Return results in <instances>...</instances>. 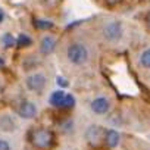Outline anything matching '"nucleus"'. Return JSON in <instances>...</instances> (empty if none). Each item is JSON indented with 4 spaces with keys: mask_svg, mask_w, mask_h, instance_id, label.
<instances>
[{
    "mask_svg": "<svg viewBox=\"0 0 150 150\" xmlns=\"http://www.w3.org/2000/svg\"><path fill=\"white\" fill-rule=\"evenodd\" d=\"M31 141L38 149H49L53 144V134L44 128L34 129L31 134Z\"/></svg>",
    "mask_w": 150,
    "mask_h": 150,
    "instance_id": "nucleus-2",
    "label": "nucleus"
},
{
    "mask_svg": "<svg viewBox=\"0 0 150 150\" xmlns=\"http://www.w3.org/2000/svg\"><path fill=\"white\" fill-rule=\"evenodd\" d=\"M54 47H56V40H54L53 37H50V35L43 37L41 44H40V49H41V52H43L44 54L52 53V52L54 50Z\"/></svg>",
    "mask_w": 150,
    "mask_h": 150,
    "instance_id": "nucleus-8",
    "label": "nucleus"
},
{
    "mask_svg": "<svg viewBox=\"0 0 150 150\" xmlns=\"http://www.w3.org/2000/svg\"><path fill=\"white\" fill-rule=\"evenodd\" d=\"M103 35L106 40L109 41H116L122 37V25L121 22L118 21H113V22H109L105 28H103Z\"/></svg>",
    "mask_w": 150,
    "mask_h": 150,
    "instance_id": "nucleus-3",
    "label": "nucleus"
},
{
    "mask_svg": "<svg viewBox=\"0 0 150 150\" xmlns=\"http://www.w3.org/2000/svg\"><path fill=\"white\" fill-rule=\"evenodd\" d=\"M140 63L141 66L144 68H150V49L149 50H144L140 56Z\"/></svg>",
    "mask_w": 150,
    "mask_h": 150,
    "instance_id": "nucleus-13",
    "label": "nucleus"
},
{
    "mask_svg": "<svg viewBox=\"0 0 150 150\" xmlns=\"http://www.w3.org/2000/svg\"><path fill=\"white\" fill-rule=\"evenodd\" d=\"M57 84H59L60 87H66V86H68V81L63 80L62 77H59V78H57Z\"/></svg>",
    "mask_w": 150,
    "mask_h": 150,
    "instance_id": "nucleus-18",
    "label": "nucleus"
},
{
    "mask_svg": "<svg viewBox=\"0 0 150 150\" xmlns=\"http://www.w3.org/2000/svg\"><path fill=\"white\" fill-rule=\"evenodd\" d=\"M90 108H91V110H93L94 113H97V115H105V113L109 112L110 103H109V100H108L106 97H97V99H94V100L91 102Z\"/></svg>",
    "mask_w": 150,
    "mask_h": 150,
    "instance_id": "nucleus-7",
    "label": "nucleus"
},
{
    "mask_svg": "<svg viewBox=\"0 0 150 150\" xmlns=\"http://www.w3.org/2000/svg\"><path fill=\"white\" fill-rule=\"evenodd\" d=\"M16 113L21 116V118H25V119H31L37 115V108L34 103L31 102H21L16 108Z\"/></svg>",
    "mask_w": 150,
    "mask_h": 150,
    "instance_id": "nucleus-5",
    "label": "nucleus"
},
{
    "mask_svg": "<svg viewBox=\"0 0 150 150\" xmlns=\"http://www.w3.org/2000/svg\"><path fill=\"white\" fill-rule=\"evenodd\" d=\"M68 60L74 65H83L88 59V50L83 43H74L66 50Z\"/></svg>",
    "mask_w": 150,
    "mask_h": 150,
    "instance_id": "nucleus-1",
    "label": "nucleus"
},
{
    "mask_svg": "<svg viewBox=\"0 0 150 150\" xmlns=\"http://www.w3.org/2000/svg\"><path fill=\"white\" fill-rule=\"evenodd\" d=\"M86 138L90 144L93 146H99L102 143V138H103V129L97 125H91L87 132H86Z\"/></svg>",
    "mask_w": 150,
    "mask_h": 150,
    "instance_id": "nucleus-6",
    "label": "nucleus"
},
{
    "mask_svg": "<svg viewBox=\"0 0 150 150\" xmlns=\"http://www.w3.org/2000/svg\"><path fill=\"white\" fill-rule=\"evenodd\" d=\"M3 18H5V15H3V12H2V11H0V22L3 21Z\"/></svg>",
    "mask_w": 150,
    "mask_h": 150,
    "instance_id": "nucleus-20",
    "label": "nucleus"
},
{
    "mask_svg": "<svg viewBox=\"0 0 150 150\" xmlns=\"http://www.w3.org/2000/svg\"><path fill=\"white\" fill-rule=\"evenodd\" d=\"M47 80L43 74H33L27 78V87L31 90V91H40L44 88Z\"/></svg>",
    "mask_w": 150,
    "mask_h": 150,
    "instance_id": "nucleus-4",
    "label": "nucleus"
},
{
    "mask_svg": "<svg viewBox=\"0 0 150 150\" xmlns=\"http://www.w3.org/2000/svg\"><path fill=\"white\" fill-rule=\"evenodd\" d=\"M3 44H5L6 47H12V46L15 44V38H13L11 34H6V35L3 37Z\"/></svg>",
    "mask_w": 150,
    "mask_h": 150,
    "instance_id": "nucleus-16",
    "label": "nucleus"
},
{
    "mask_svg": "<svg viewBox=\"0 0 150 150\" xmlns=\"http://www.w3.org/2000/svg\"><path fill=\"white\" fill-rule=\"evenodd\" d=\"M119 132L116 129H109L106 131L105 134V143L109 146V147H116L119 144Z\"/></svg>",
    "mask_w": 150,
    "mask_h": 150,
    "instance_id": "nucleus-9",
    "label": "nucleus"
},
{
    "mask_svg": "<svg viewBox=\"0 0 150 150\" xmlns=\"http://www.w3.org/2000/svg\"><path fill=\"white\" fill-rule=\"evenodd\" d=\"M16 44H18L19 47H27V46L31 44V38H30L27 34H19V37H18V40H16Z\"/></svg>",
    "mask_w": 150,
    "mask_h": 150,
    "instance_id": "nucleus-15",
    "label": "nucleus"
},
{
    "mask_svg": "<svg viewBox=\"0 0 150 150\" xmlns=\"http://www.w3.org/2000/svg\"><path fill=\"white\" fill-rule=\"evenodd\" d=\"M106 2L109 3V5H116V3H119L121 0H106Z\"/></svg>",
    "mask_w": 150,
    "mask_h": 150,
    "instance_id": "nucleus-19",
    "label": "nucleus"
},
{
    "mask_svg": "<svg viewBox=\"0 0 150 150\" xmlns=\"http://www.w3.org/2000/svg\"><path fill=\"white\" fill-rule=\"evenodd\" d=\"M3 65H5V60H3V59H2V57H0V68H2V66H3Z\"/></svg>",
    "mask_w": 150,
    "mask_h": 150,
    "instance_id": "nucleus-21",
    "label": "nucleus"
},
{
    "mask_svg": "<svg viewBox=\"0 0 150 150\" xmlns=\"http://www.w3.org/2000/svg\"><path fill=\"white\" fill-rule=\"evenodd\" d=\"M34 24H35V27H37L38 30H49V28L53 27V22H50V21H44V19H35Z\"/></svg>",
    "mask_w": 150,
    "mask_h": 150,
    "instance_id": "nucleus-14",
    "label": "nucleus"
},
{
    "mask_svg": "<svg viewBox=\"0 0 150 150\" xmlns=\"http://www.w3.org/2000/svg\"><path fill=\"white\" fill-rule=\"evenodd\" d=\"M63 97H65V93H63V91H54V93H52L49 102H50V105L54 106V108H62Z\"/></svg>",
    "mask_w": 150,
    "mask_h": 150,
    "instance_id": "nucleus-11",
    "label": "nucleus"
},
{
    "mask_svg": "<svg viewBox=\"0 0 150 150\" xmlns=\"http://www.w3.org/2000/svg\"><path fill=\"white\" fill-rule=\"evenodd\" d=\"M74 105H75L74 96H72V94H65L63 102H62V108H63V109H71V108H74Z\"/></svg>",
    "mask_w": 150,
    "mask_h": 150,
    "instance_id": "nucleus-12",
    "label": "nucleus"
},
{
    "mask_svg": "<svg viewBox=\"0 0 150 150\" xmlns=\"http://www.w3.org/2000/svg\"><path fill=\"white\" fill-rule=\"evenodd\" d=\"M0 129H3V131H6V132H11V131L15 129V122L12 121L11 116L5 115V116L0 118Z\"/></svg>",
    "mask_w": 150,
    "mask_h": 150,
    "instance_id": "nucleus-10",
    "label": "nucleus"
},
{
    "mask_svg": "<svg viewBox=\"0 0 150 150\" xmlns=\"http://www.w3.org/2000/svg\"><path fill=\"white\" fill-rule=\"evenodd\" d=\"M0 150H12V149L6 140H0Z\"/></svg>",
    "mask_w": 150,
    "mask_h": 150,
    "instance_id": "nucleus-17",
    "label": "nucleus"
}]
</instances>
